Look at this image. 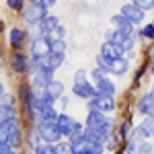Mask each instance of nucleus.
Here are the masks:
<instances>
[{
  "label": "nucleus",
  "mask_w": 154,
  "mask_h": 154,
  "mask_svg": "<svg viewBox=\"0 0 154 154\" xmlns=\"http://www.w3.org/2000/svg\"><path fill=\"white\" fill-rule=\"evenodd\" d=\"M86 130L99 131L103 138H107V140H109V136H111V130H113V121L107 117L105 113L91 109V113H88V117H86Z\"/></svg>",
  "instance_id": "nucleus-1"
},
{
  "label": "nucleus",
  "mask_w": 154,
  "mask_h": 154,
  "mask_svg": "<svg viewBox=\"0 0 154 154\" xmlns=\"http://www.w3.org/2000/svg\"><path fill=\"white\" fill-rule=\"evenodd\" d=\"M68 142H70V152L72 154H103V144L91 142L84 136H74Z\"/></svg>",
  "instance_id": "nucleus-2"
},
{
  "label": "nucleus",
  "mask_w": 154,
  "mask_h": 154,
  "mask_svg": "<svg viewBox=\"0 0 154 154\" xmlns=\"http://www.w3.org/2000/svg\"><path fill=\"white\" fill-rule=\"evenodd\" d=\"M56 125H58V130H60V134H62V138H64V136H66V138L82 136V131H84V125H80L76 119H72L70 115H66V113H58Z\"/></svg>",
  "instance_id": "nucleus-3"
},
{
  "label": "nucleus",
  "mask_w": 154,
  "mask_h": 154,
  "mask_svg": "<svg viewBox=\"0 0 154 154\" xmlns=\"http://www.w3.org/2000/svg\"><path fill=\"white\" fill-rule=\"evenodd\" d=\"M35 131L41 138V142H45V144H58L62 140V134H60L56 121H39Z\"/></svg>",
  "instance_id": "nucleus-4"
},
{
  "label": "nucleus",
  "mask_w": 154,
  "mask_h": 154,
  "mask_svg": "<svg viewBox=\"0 0 154 154\" xmlns=\"http://www.w3.org/2000/svg\"><path fill=\"white\" fill-rule=\"evenodd\" d=\"M97 68L105 70L107 74H115V76H121L128 72V60L123 58H117V60H105L103 56L97 58Z\"/></svg>",
  "instance_id": "nucleus-5"
},
{
  "label": "nucleus",
  "mask_w": 154,
  "mask_h": 154,
  "mask_svg": "<svg viewBox=\"0 0 154 154\" xmlns=\"http://www.w3.org/2000/svg\"><path fill=\"white\" fill-rule=\"evenodd\" d=\"M91 109H95V111H101V113H111L113 109H115V99L113 97H107V95H95L91 99Z\"/></svg>",
  "instance_id": "nucleus-6"
},
{
  "label": "nucleus",
  "mask_w": 154,
  "mask_h": 154,
  "mask_svg": "<svg viewBox=\"0 0 154 154\" xmlns=\"http://www.w3.org/2000/svg\"><path fill=\"white\" fill-rule=\"evenodd\" d=\"M14 131H21V121L17 119H2L0 121V144L6 146L8 138H11Z\"/></svg>",
  "instance_id": "nucleus-7"
},
{
  "label": "nucleus",
  "mask_w": 154,
  "mask_h": 154,
  "mask_svg": "<svg viewBox=\"0 0 154 154\" xmlns=\"http://www.w3.org/2000/svg\"><path fill=\"white\" fill-rule=\"evenodd\" d=\"M107 41H111V43H115L121 51H125V49H131L134 48V39L128 35H123V33H119L115 29H111V31H107Z\"/></svg>",
  "instance_id": "nucleus-8"
},
{
  "label": "nucleus",
  "mask_w": 154,
  "mask_h": 154,
  "mask_svg": "<svg viewBox=\"0 0 154 154\" xmlns=\"http://www.w3.org/2000/svg\"><path fill=\"white\" fill-rule=\"evenodd\" d=\"M23 14H25V19H27V23L39 25L45 17H48V8H45V6H39V4H29Z\"/></svg>",
  "instance_id": "nucleus-9"
},
{
  "label": "nucleus",
  "mask_w": 154,
  "mask_h": 154,
  "mask_svg": "<svg viewBox=\"0 0 154 154\" xmlns=\"http://www.w3.org/2000/svg\"><path fill=\"white\" fill-rule=\"evenodd\" d=\"M19 97H21V103H23V109L25 113H29V115H33V88L29 86L27 82H23L19 86Z\"/></svg>",
  "instance_id": "nucleus-10"
},
{
  "label": "nucleus",
  "mask_w": 154,
  "mask_h": 154,
  "mask_svg": "<svg viewBox=\"0 0 154 154\" xmlns=\"http://www.w3.org/2000/svg\"><path fill=\"white\" fill-rule=\"evenodd\" d=\"M119 14H121V17H125L131 25L142 23V19H144V11H142V8H138L136 4H131V2H130V4H123Z\"/></svg>",
  "instance_id": "nucleus-11"
},
{
  "label": "nucleus",
  "mask_w": 154,
  "mask_h": 154,
  "mask_svg": "<svg viewBox=\"0 0 154 154\" xmlns=\"http://www.w3.org/2000/svg\"><path fill=\"white\" fill-rule=\"evenodd\" d=\"M11 68L17 72V74H25V72L31 70V60L27 58V54L17 51V54L11 58Z\"/></svg>",
  "instance_id": "nucleus-12"
},
{
  "label": "nucleus",
  "mask_w": 154,
  "mask_h": 154,
  "mask_svg": "<svg viewBox=\"0 0 154 154\" xmlns=\"http://www.w3.org/2000/svg\"><path fill=\"white\" fill-rule=\"evenodd\" d=\"M48 54H49V41L45 39V37L35 39V41H33V45H31V56H33V60L39 62V60L45 58Z\"/></svg>",
  "instance_id": "nucleus-13"
},
{
  "label": "nucleus",
  "mask_w": 154,
  "mask_h": 154,
  "mask_svg": "<svg viewBox=\"0 0 154 154\" xmlns=\"http://www.w3.org/2000/svg\"><path fill=\"white\" fill-rule=\"evenodd\" d=\"M54 80V72L45 70V68H37L35 72V78H33V86L39 88V91H45V86Z\"/></svg>",
  "instance_id": "nucleus-14"
},
{
  "label": "nucleus",
  "mask_w": 154,
  "mask_h": 154,
  "mask_svg": "<svg viewBox=\"0 0 154 154\" xmlns=\"http://www.w3.org/2000/svg\"><path fill=\"white\" fill-rule=\"evenodd\" d=\"M111 25L115 27V31H119V33H123L128 37H131V33H134V25L125 17H121V14H113L111 17Z\"/></svg>",
  "instance_id": "nucleus-15"
},
{
  "label": "nucleus",
  "mask_w": 154,
  "mask_h": 154,
  "mask_svg": "<svg viewBox=\"0 0 154 154\" xmlns=\"http://www.w3.org/2000/svg\"><path fill=\"white\" fill-rule=\"evenodd\" d=\"M138 111H140L142 115H146V117H154V91L148 93V95H144L142 99H140Z\"/></svg>",
  "instance_id": "nucleus-16"
},
{
  "label": "nucleus",
  "mask_w": 154,
  "mask_h": 154,
  "mask_svg": "<svg viewBox=\"0 0 154 154\" xmlns=\"http://www.w3.org/2000/svg\"><path fill=\"white\" fill-rule=\"evenodd\" d=\"M72 93H74L76 97H80V99H88V101H91V99L95 97V86H93V84H91L88 80H86V82L74 84V88H72Z\"/></svg>",
  "instance_id": "nucleus-17"
},
{
  "label": "nucleus",
  "mask_w": 154,
  "mask_h": 154,
  "mask_svg": "<svg viewBox=\"0 0 154 154\" xmlns=\"http://www.w3.org/2000/svg\"><path fill=\"white\" fill-rule=\"evenodd\" d=\"M56 29H58V19L48 14V17L39 23V35H41V37H49Z\"/></svg>",
  "instance_id": "nucleus-18"
},
{
  "label": "nucleus",
  "mask_w": 154,
  "mask_h": 154,
  "mask_svg": "<svg viewBox=\"0 0 154 154\" xmlns=\"http://www.w3.org/2000/svg\"><path fill=\"white\" fill-rule=\"evenodd\" d=\"M125 154H152V146L148 142H136L131 140L125 148Z\"/></svg>",
  "instance_id": "nucleus-19"
},
{
  "label": "nucleus",
  "mask_w": 154,
  "mask_h": 154,
  "mask_svg": "<svg viewBox=\"0 0 154 154\" xmlns=\"http://www.w3.org/2000/svg\"><path fill=\"white\" fill-rule=\"evenodd\" d=\"M99 56H103L105 60H117V58H121V49H119L115 43L105 41V43L101 45V54H99Z\"/></svg>",
  "instance_id": "nucleus-20"
},
{
  "label": "nucleus",
  "mask_w": 154,
  "mask_h": 154,
  "mask_svg": "<svg viewBox=\"0 0 154 154\" xmlns=\"http://www.w3.org/2000/svg\"><path fill=\"white\" fill-rule=\"evenodd\" d=\"M95 95H107V97H113L115 95V84L109 80V76L107 78H103V80H99V82H95Z\"/></svg>",
  "instance_id": "nucleus-21"
},
{
  "label": "nucleus",
  "mask_w": 154,
  "mask_h": 154,
  "mask_svg": "<svg viewBox=\"0 0 154 154\" xmlns=\"http://www.w3.org/2000/svg\"><path fill=\"white\" fill-rule=\"evenodd\" d=\"M33 115L37 117V123H39V121H56V119H58V111H56L54 107H43V109L35 111Z\"/></svg>",
  "instance_id": "nucleus-22"
},
{
  "label": "nucleus",
  "mask_w": 154,
  "mask_h": 154,
  "mask_svg": "<svg viewBox=\"0 0 154 154\" xmlns=\"http://www.w3.org/2000/svg\"><path fill=\"white\" fill-rule=\"evenodd\" d=\"M43 93H48L54 101H58L60 97H62V93H64V84L60 82V80H51V82L45 86V91H43Z\"/></svg>",
  "instance_id": "nucleus-23"
},
{
  "label": "nucleus",
  "mask_w": 154,
  "mask_h": 154,
  "mask_svg": "<svg viewBox=\"0 0 154 154\" xmlns=\"http://www.w3.org/2000/svg\"><path fill=\"white\" fill-rule=\"evenodd\" d=\"M25 37H27V33H25L23 29H11V45L12 48H17V49H21L23 48V41H25Z\"/></svg>",
  "instance_id": "nucleus-24"
},
{
  "label": "nucleus",
  "mask_w": 154,
  "mask_h": 154,
  "mask_svg": "<svg viewBox=\"0 0 154 154\" xmlns=\"http://www.w3.org/2000/svg\"><path fill=\"white\" fill-rule=\"evenodd\" d=\"M0 119H17V109L12 107V103L0 105Z\"/></svg>",
  "instance_id": "nucleus-25"
},
{
  "label": "nucleus",
  "mask_w": 154,
  "mask_h": 154,
  "mask_svg": "<svg viewBox=\"0 0 154 154\" xmlns=\"http://www.w3.org/2000/svg\"><path fill=\"white\" fill-rule=\"evenodd\" d=\"M140 128H142V131L146 134V138H154V117H146Z\"/></svg>",
  "instance_id": "nucleus-26"
},
{
  "label": "nucleus",
  "mask_w": 154,
  "mask_h": 154,
  "mask_svg": "<svg viewBox=\"0 0 154 154\" xmlns=\"http://www.w3.org/2000/svg\"><path fill=\"white\" fill-rule=\"evenodd\" d=\"M64 49H66L64 39H51L49 41V51L51 54H64Z\"/></svg>",
  "instance_id": "nucleus-27"
},
{
  "label": "nucleus",
  "mask_w": 154,
  "mask_h": 154,
  "mask_svg": "<svg viewBox=\"0 0 154 154\" xmlns=\"http://www.w3.org/2000/svg\"><path fill=\"white\" fill-rule=\"evenodd\" d=\"M33 154H56V150H54V144L41 142V144L35 148V150H33Z\"/></svg>",
  "instance_id": "nucleus-28"
},
{
  "label": "nucleus",
  "mask_w": 154,
  "mask_h": 154,
  "mask_svg": "<svg viewBox=\"0 0 154 154\" xmlns=\"http://www.w3.org/2000/svg\"><path fill=\"white\" fill-rule=\"evenodd\" d=\"M54 150H56V154H72L70 152V142H64V140L54 144Z\"/></svg>",
  "instance_id": "nucleus-29"
},
{
  "label": "nucleus",
  "mask_w": 154,
  "mask_h": 154,
  "mask_svg": "<svg viewBox=\"0 0 154 154\" xmlns=\"http://www.w3.org/2000/svg\"><path fill=\"white\" fill-rule=\"evenodd\" d=\"M131 4H136V6L142 8V11H150V8H154V0H131Z\"/></svg>",
  "instance_id": "nucleus-30"
},
{
  "label": "nucleus",
  "mask_w": 154,
  "mask_h": 154,
  "mask_svg": "<svg viewBox=\"0 0 154 154\" xmlns=\"http://www.w3.org/2000/svg\"><path fill=\"white\" fill-rule=\"evenodd\" d=\"M27 142H29V148H31V150H35L37 146L41 144V138L37 136V131H31V134H29V138H27Z\"/></svg>",
  "instance_id": "nucleus-31"
},
{
  "label": "nucleus",
  "mask_w": 154,
  "mask_h": 154,
  "mask_svg": "<svg viewBox=\"0 0 154 154\" xmlns=\"http://www.w3.org/2000/svg\"><path fill=\"white\" fill-rule=\"evenodd\" d=\"M142 35L146 37V39H154V23H150V25H146L142 29Z\"/></svg>",
  "instance_id": "nucleus-32"
},
{
  "label": "nucleus",
  "mask_w": 154,
  "mask_h": 154,
  "mask_svg": "<svg viewBox=\"0 0 154 154\" xmlns=\"http://www.w3.org/2000/svg\"><path fill=\"white\" fill-rule=\"evenodd\" d=\"M109 74H107L105 70H101V68H95L93 70V78H95V82H99V80H103V78H107Z\"/></svg>",
  "instance_id": "nucleus-33"
},
{
  "label": "nucleus",
  "mask_w": 154,
  "mask_h": 154,
  "mask_svg": "<svg viewBox=\"0 0 154 154\" xmlns=\"http://www.w3.org/2000/svg\"><path fill=\"white\" fill-rule=\"evenodd\" d=\"M6 4L12 11H23V0H6Z\"/></svg>",
  "instance_id": "nucleus-34"
},
{
  "label": "nucleus",
  "mask_w": 154,
  "mask_h": 154,
  "mask_svg": "<svg viewBox=\"0 0 154 154\" xmlns=\"http://www.w3.org/2000/svg\"><path fill=\"white\" fill-rule=\"evenodd\" d=\"M80 82H86V72L84 70H78L74 76V84H80Z\"/></svg>",
  "instance_id": "nucleus-35"
},
{
  "label": "nucleus",
  "mask_w": 154,
  "mask_h": 154,
  "mask_svg": "<svg viewBox=\"0 0 154 154\" xmlns=\"http://www.w3.org/2000/svg\"><path fill=\"white\" fill-rule=\"evenodd\" d=\"M58 0H31V4H39V6H51V4H56Z\"/></svg>",
  "instance_id": "nucleus-36"
},
{
  "label": "nucleus",
  "mask_w": 154,
  "mask_h": 154,
  "mask_svg": "<svg viewBox=\"0 0 154 154\" xmlns=\"http://www.w3.org/2000/svg\"><path fill=\"white\" fill-rule=\"evenodd\" d=\"M130 136V121L125 119L123 123H121V138H128Z\"/></svg>",
  "instance_id": "nucleus-37"
},
{
  "label": "nucleus",
  "mask_w": 154,
  "mask_h": 154,
  "mask_svg": "<svg viewBox=\"0 0 154 154\" xmlns=\"http://www.w3.org/2000/svg\"><path fill=\"white\" fill-rule=\"evenodd\" d=\"M11 152V148H8V146H2V144H0V154H8Z\"/></svg>",
  "instance_id": "nucleus-38"
},
{
  "label": "nucleus",
  "mask_w": 154,
  "mask_h": 154,
  "mask_svg": "<svg viewBox=\"0 0 154 154\" xmlns=\"http://www.w3.org/2000/svg\"><path fill=\"white\" fill-rule=\"evenodd\" d=\"M4 95H6V93H4V84L0 82V99H2V97H4Z\"/></svg>",
  "instance_id": "nucleus-39"
},
{
  "label": "nucleus",
  "mask_w": 154,
  "mask_h": 154,
  "mask_svg": "<svg viewBox=\"0 0 154 154\" xmlns=\"http://www.w3.org/2000/svg\"><path fill=\"white\" fill-rule=\"evenodd\" d=\"M150 72H152V76H154V62H152V66H150Z\"/></svg>",
  "instance_id": "nucleus-40"
},
{
  "label": "nucleus",
  "mask_w": 154,
  "mask_h": 154,
  "mask_svg": "<svg viewBox=\"0 0 154 154\" xmlns=\"http://www.w3.org/2000/svg\"><path fill=\"white\" fill-rule=\"evenodd\" d=\"M8 154H21V152H17V150H11V152H8Z\"/></svg>",
  "instance_id": "nucleus-41"
},
{
  "label": "nucleus",
  "mask_w": 154,
  "mask_h": 154,
  "mask_svg": "<svg viewBox=\"0 0 154 154\" xmlns=\"http://www.w3.org/2000/svg\"><path fill=\"white\" fill-rule=\"evenodd\" d=\"M0 56H2V49H0Z\"/></svg>",
  "instance_id": "nucleus-42"
}]
</instances>
